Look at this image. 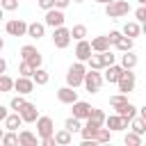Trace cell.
Instances as JSON below:
<instances>
[{
  "label": "cell",
  "mask_w": 146,
  "mask_h": 146,
  "mask_svg": "<svg viewBox=\"0 0 146 146\" xmlns=\"http://www.w3.org/2000/svg\"><path fill=\"white\" fill-rule=\"evenodd\" d=\"M84 75H87V66H84V62H75V64H71L68 71H66V84H71V87H80V84H84Z\"/></svg>",
  "instance_id": "6da1fadb"
},
{
  "label": "cell",
  "mask_w": 146,
  "mask_h": 146,
  "mask_svg": "<svg viewBox=\"0 0 146 146\" xmlns=\"http://www.w3.org/2000/svg\"><path fill=\"white\" fill-rule=\"evenodd\" d=\"M105 14H107V18H123L130 14V2L128 0H114V2L105 5Z\"/></svg>",
  "instance_id": "7a4b0ae2"
},
{
  "label": "cell",
  "mask_w": 146,
  "mask_h": 146,
  "mask_svg": "<svg viewBox=\"0 0 146 146\" xmlns=\"http://www.w3.org/2000/svg\"><path fill=\"white\" fill-rule=\"evenodd\" d=\"M103 82H105V75H100L96 68H89L87 71V75H84V89L89 94H98L100 87H103Z\"/></svg>",
  "instance_id": "3957f363"
},
{
  "label": "cell",
  "mask_w": 146,
  "mask_h": 146,
  "mask_svg": "<svg viewBox=\"0 0 146 146\" xmlns=\"http://www.w3.org/2000/svg\"><path fill=\"white\" fill-rule=\"evenodd\" d=\"M27 27H30V23H25L23 18H11L5 23V32L9 36H27Z\"/></svg>",
  "instance_id": "277c9868"
},
{
  "label": "cell",
  "mask_w": 146,
  "mask_h": 146,
  "mask_svg": "<svg viewBox=\"0 0 146 146\" xmlns=\"http://www.w3.org/2000/svg\"><path fill=\"white\" fill-rule=\"evenodd\" d=\"M71 39H73V34H71V30L68 27H55L52 30V43H55V48H59V50H64V48H68V43H71Z\"/></svg>",
  "instance_id": "5b68a950"
},
{
  "label": "cell",
  "mask_w": 146,
  "mask_h": 146,
  "mask_svg": "<svg viewBox=\"0 0 146 146\" xmlns=\"http://www.w3.org/2000/svg\"><path fill=\"white\" fill-rule=\"evenodd\" d=\"M64 21H66V16H64V9H57V7H52V9H48L46 11V18H43V23L48 25V27H62L64 25Z\"/></svg>",
  "instance_id": "8992f818"
},
{
  "label": "cell",
  "mask_w": 146,
  "mask_h": 146,
  "mask_svg": "<svg viewBox=\"0 0 146 146\" xmlns=\"http://www.w3.org/2000/svg\"><path fill=\"white\" fill-rule=\"evenodd\" d=\"M119 91H123V94H130L132 89H135V84H137V78H135V73H132V68H125L123 73H121V78H119Z\"/></svg>",
  "instance_id": "52a82bcc"
},
{
  "label": "cell",
  "mask_w": 146,
  "mask_h": 146,
  "mask_svg": "<svg viewBox=\"0 0 146 146\" xmlns=\"http://www.w3.org/2000/svg\"><path fill=\"white\" fill-rule=\"evenodd\" d=\"M36 135H39L41 139L55 135V123H52L50 116H39V119H36Z\"/></svg>",
  "instance_id": "ba28073f"
},
{
  "label": "cell",
  "mask_w": 146,
  "mask_h": 146,
  "mask_svg": "<svg viewBox=\"0 0 146 146\" xmlns=\"http://www.w3.org/2000/svg\"><path fill=\"white\" fill-rule=\"evenodd\" d=\"M21 57H23V59H27L34 68H39V66H41V62H43L41 52H39L34 46H23V48H21Z\"/></svg>",
  "instance_id": "9c48e42d"
},
{
  "label": "cell",
  "mask_w": 146,
  "mask_h": 146,
  "mask_svg": "<svg viewBox=\"0 0 146 146\" xmlns=\"http://www.w3.org/2000/svg\"><path fill=\"white\" fill-rule=\"evenodd\" d=\"M57 100L64 103V105H73V103H78V91H75V87H71V84L59 87V89H57Z\"/></svg>",
  "instance_id": "30bf717a"
},
{
  "label": "cell",
  "mask_w": 146,
  "mask_h": 146,
  "mask_svg": "<svg viewBox=\"0 0 146 146\" xmlns=\"http://www.w3.org/2000/svg\"><path fill=\"white\" fill-rule=\"evenodd\" d=\"M34 84H36V82H34V78H30V75H18V78H16V87H14V89H16L18 94L27 96V94H32V91H34Z\"/></svg>",
  "instance_id": "8fae6325"
},
{
  "label": "cell",
  "mask_w": 146,
  "mask_h": 146,
  "mask_svg": "<svg viewBox=\"0 0 146 146\" xmlns=\"http://www.w3.org/2000/svg\"><path fill=\"white\" fill-rule=\"evenodd\" d=\"M128 123H130V121H128V119H123V116H121V114H116V112H114V114H110V116H107V121H105V125H107L112 132L125 130V128H128Z\"/></svg>",
  "instance_id": "7c38bea8"
},
{
  "label": "cell",
  "mask_w": 146,
  "mask_h": 146,
  "mask_svg": "<svg viewBox=\"0 0 146 146\" xmlns=\"http://www.w3.org/2000/svg\"><path fill=\"white\" fill-rule=\"evenodd\" d=\"M91 52H94L91 41L80 39V41H78V46H75V57H78V62H87V59L91 57Z\"/></svg>",
  "instance_id": "4fadbf2b"
},
{
  "label": "cell",
  "mask_w": 146,
  "mask_h": 146,
  "mask_svg": "<svg viewBox=\"0 0 146 146\" xmlns=\"http://www.w3.org/2000/svg\"><path fill=\"white\" fill-rule=\"evenodd\" d=\"M103 71H105V73H103V75H105V82L114 84V82H119V78H121V73H123L125 68H123L121 64H112V66H105Z\"/></svg>",
  "instance_id": "5bb4252c"
},
{
  "label": "cell",
  "mask_w": 146,
  "mask_h": 146,
  "mask_svg": "<svg viewBox=\"0 0 146 146\" xmlns=\"http://www.w3.org/2000/svg\"><path fill=\"white\" fill-rule=\"evenodd\" d=\"M73 107V116H78V119H89L91 116V112H94V107L89 105V103H84V100H78V103H73L71 105Z\"/></svg>",
  "instance_id": "9a60e30c"
},
{
  "label": "cell",
  "mask_w": 146,
  "mask_h": 146,
  "mask_svg": "<svg viewBox=\"0 0 146 146\" xmlns=\"http://www.w3.org/2000/svg\"><path fill=\"white\" fill-rule=\"evenodd\" d=\"M21 116H23L25 123H36V119H39V110H36V105H34V103H25L23 110H21Z\"/></svg>",
  "instance_id": "2e32d148"
},
{
  "label": "cell",
  "mask_w": 146,
  "mask_h": 146,
  "mask_svg": "<svg viewBox=\"0 0 146 146\" xmlns=\"http://www.w3.org/2000/svg\"><path fill=\"white\" fill-rule=\"evenodd\" d=\"M91 48H94V52H105V50L112 48V41H110L107 34H103V36H94V39H91Z\"/></svg>",
  "instance_id": "e0dca14e"
},
{
  "label": "cell",
  "mask_w": 146,
  "mask_h": 146,
  "mask_svg": "<svg viewBox=\"0 0 146 146\" xmlns=\"http://www.w3.org/2000/svg\"><path fill=\"white\" fill-rule=\"evenodd\" d=\"M116 110V114H121L123 119H128V121H132L135 116H137V107L128 100V103H123V105H119V107H114Z\"/></svg>",
  "instance_id": "ac0fdd59"
},
{
  "label": "cell",
  "mask_w": 146,
  "mask_h": 146,
  "mask_svg": "<svg viewBox=\"0 0 146 146\" xmlns=\"http://www.w3.org/2000/svg\"><path fill=\"white\" fill-rule=\"evenodd\" d=\"M2 123H5V128H7V130H18V128H21V123H25V121H23L21 112H14V114H9Z\"/></svg>",
  "instance_id": "d6986e66"
},
{
  "label": "cell",
  "mask_w": 146,
  "mask_h": 146,
  "mask_svg": "<svg viewBox=\"0 0 146 146\" xmlns=\"http://www.w3.org/2000/svg\"><path fill=\"white\" fill-rule=\"evenodd\" d=\"M18 137H21V146H36L39 144V135H32L30 130H21L18 132Z\"/></svg>",
  "instance_id": "ffe728a7"
},
{
  "label": "cell",
  "mask_w": 146,
  "mask_h": 146,
  "mask_svg": "<svg viewBox=\"0 0 146 146\" xmlns=\"http://www.w3.org/2000/svg\"><path fill=\"white\" fill-rule=\"evenodd\" d=\"M46 34V23H30V27H27V36L30 39H41Z\"/></svg>",
  "instance_id": "44dd1931"
},
{
  "label": "cell",
  "mask_w": 146,
  "mask_h": 146,
  "mask_svg": "<svg viewBox=\"0 0 146 146\" xmlns=\"http://www.w3.org/2000/svg\"><path fill=\"white\" fill-rule=\"evenodd\" d=\"M0 144H2V146H21V137L16 135V130H7V132L0 137Z\"/></svg>",
  "instance_id": "7402d4cb"
},
{
  "label": "cell",
  "mask_w": 146,
  "mask_h": 146,
  "mask_svg": "<svg viewBox=\"0 0 146 146\" xmlns=\"http://www.w3.org/2000/svg\"><path fill=\"white\" fill-rule=\"evenodd\" d=\"M121 32H123L125 36H132V39H135V36H139V34H141V25H139L137 21H130V23H125V25H123V30H121Z\"/></svg>",
  "instance_id": "603a6c76"
},
{
  "label": "cell",
  "mask_w": 146,
  "mask_h": 146,
  "mask_svg": "<svg viewBox=\"0 0 146 146\" xmlns=\"http://www.w3.org/2000/svg\"><path fill=\"white\" fill-rule=\"evenodd\" d=\"M121 66H123V68H135V66H137V55H135L132 50H125V52L121 55Z\"/></svg>",
  "instance_id": "cb8c5ba5"
},
{
  "label": "cell",
  "mask_w": 146,
  "mask_h": 146,
  "mask_svg": "<svg viewBox=\"0 0 146 146\" xmlns=\"http://www.w3.org/2000/svg\"><path fill=\"white\" fill-rule=\"evenodd\" d=\"M55 139H57L59 146H68V144L73 141V132L66 130V128H64V130H57V132H55Z\"/></svg>",
  "instance_id": "d4e9b609"
},
{
  "label": "cell",
  "mask_w": 146,
  "mask_h": 146,
  "mask_svg": "<svg viewBox=\"0 0 146 146\" xmlns=\"http://www.w3.org/2000/svg\"><path fill=\"white\" fill-rule=\"evenodd\" d=\"M132 46H135V39L123 34V36L116 41V46H114V48H116V50H121V52H125V50H132Z\"/></svg>",
  "instance_id": "484cf974"
},
{
  "label": "cell",
  "mask_w": 146,
  "mask_h": 146,
  "mask_svg": "<svg viewBox=\"0 0 146 146\" xmlns=\"http://www.w3.org/2000/svg\"><path fill=\"white\" fill-rule=\"evenodd\" d=\"M32 78H34V82H36L39 87H43V84H48V80H50V75H48V71H46V68H41V66H39L36 71H34V75H32Z\"/></svg>",
  "instance_id": "4316f807"
},
{
  "label": "cell",
  "mask_w": 146,
  "mask_h": 146,
  "mask_svg": "<svg viewBox=\"0 0 146 146\" xmlns=\"http://www.w3.org/2000/svg\"><path fill=\"white\" fill-rule=\"evenodd\" d=\"M80 121H82V119H78V116H68L66 123H64V128L71 130V132H82V123H80Z\"/></svg>",
  "instance_id": "83f0119b"
},
{
  "label": "cell",
  "mask_w": 146,
  "mask_h": 146,
  "mask_svg": "<svg viewBox=\"0 0 146 146\" xmlns=\"http://www.w3.org/2000/svg\"><path fill=\"white\" fill-rule=\"evenodd\" d=\"M123 141H125V146H139L144 139H141V135L139 132H135V130H130V132H125V137H123Z\"/></svg>",
  "instance_id": "f1b7e54d"
},
{
  "label": "cell",
  "mask_w": 146,
  "mask_h": 146,
  "mask_svg": "<svg viewBox=\"0 0 146 146\" xmlns=\"http://www.w3.org/2000/svg\"><path fill=\"white\" fill-rule=\"evenodd\" d=\"M14 87H16V80H11L7 73H2V75H0V91L7 94V91H11Z\"/></svg>",
  "instance_id": "f546056e"
},
{
  "label": "cell",
  "mask_w": 146,
  "mask_h": 146,
  "mask_svg": "<svg viewBox=\"0 0 146 146\" xmlns=\"http://www.w3.org/2000/svg\"><path fill=\"white\" fill-rule=\"evenodd\" d=\"M87 64H89V68H96V71H100V68H105V64H103V55H100V52H96V55H91V57L87 59Z\"/></svg>",
  "instance_id": "4dcf8cb0"
},
{
  "label": "cell",
  "mask_w": 146,
  "mask_h": 146,
  "mask_svg": "<svg viewBox=\"0 0 146 146\" xmlns=\"http://www.w3.org/2000/svg\"><path fill=\"white\" fill-rule=\"evenodd\" d=\"M25 103H27V100L23 98V94H18V96H14V98L9 100V110H14V112H21Z\"/></svg>",
  "instance_id": "1f68e13d"
},
{
  "label": "cell",
  "mask_w": 146,
  "mask_h": 146,
  "mask_svg": "<svg viewBox=\"0 0 146 146\" xmlns=\"http://www.w3.org/2000/svg\"><path fill=\"white\" fill-rule=\"evenodd\" d=\"M71 34H73L75 41L84 39V36H87V25H82V23H80V25H73V27H71Z\"/></svg>",
  "instance_id": "d6a6232c"
},
{
  "label": "cell",
  "mask_w": 146,
  "mask_h": 146,
  "mask_svg": "<svg viewBox=\"0 0 146 146\" xmlns=\"http://www.w3.org/2000/svg\"><path fill=\"white\" fill-rule=\"evenodd\" d=\"M34 71H36V68H34L27 59H23V62L18 64V73H21V75H30V78H32V75H34Z\"/></svg>",
  "instance_id": "836d02e7"
},
{
  "label": "cell",
  "mask_w": 146,
  "mask_h": 146,
  "mask_svg": "<svg viewBox=\"0 0 146 146\" xmlns=\"http://www.w3.org/2000/svg\"><path fill=\"white\" fill-rule=\"evenodd\" d=\"M123 103H128V94L119 91V94L110 96V105H112V107H119V105H123Z\"/></svg>",
  "instance_id": "e575fe53"
},
{
  "label": "cell",
  "mask_w": 146,
  "mask_h": 146,
  "mask_svg": "<svg viewBox=\"0 0 146 146\" xmlns=\"http://www.w3.org/2000/svg\"><path fill=\"white\" fill-rule=\"evenodd\" d=\"M110 139H112V130H110L107 125H105V128H100V130H98V135H96V141H98V144H107Z\"/></svg>",
  "instance_id": "d590c367"
},
{
  "label": "cell",
  "mask_w": 146,
  "mask_h": 146,
  "mask_svg": "<svg viewBox=\"0 0 146 146\" xmlns=\"http://www.w3.org/2000/svg\"><path fill=\"white\" fill-rule=\"evenodd\" d=\"M130 125H132V130H135V132H139V135H144V132H146V121H144L141 116H135V119L130 121Z\"/></svg>",
  "instance_id": "8d00e7d4"
},
{
  "label": "cell",
  "mask_w": 146,
  "mask_h": 146,
  "mask_svg": "<svg viewBox=\"0 0 146 146\" xmlns=\"http://www.w3.org/2000/svg\"><path fill=\"white\" fill-rule=\"evenodd\" d=\"M89 119H94L96 123H100V125H105V121H107V116H105V112L103 110H98V107H94V112H91V116Z\"/></svg>",
  "instance_id": "74e56055"
},
{
  "label": "cell",
  "mask_w": 146,
  "mask_h": 146,
  "mask_svg": "<svg viewBox=\"0 0 146 146\" xmlns=\"http://www.w3.org/2000/svg\"><path fill=\"white\" fill-rule=\"evenodd\" d=\"M100 55H103V64H105V66L116 64V55H114L112 50H105V52H100Z\"/></svg>",
  "instance_id": "f35d334b"
},
{
  "label": "cell",
  "mask_w": 146,
  "mask_h": 146,
  "mask_svg": "<svg viewBox=\"0 0 146 146\" xmlns=\"http://www.w3.org/2000/svg\"><path fill=\"white\" fill-rule=\"evenodd\" d=\"M0 5H2L5 11H14V9H18V0H0Z\"/></svg>",
  "instance_id": "ab89813d"
},
{
  "label": "cell",
  "mask_w": 146,
  "mask_h": 146,
  "mask_svg": "<svg viewBox=\"0 0 146 146\" xmlns=\"http://www.w3.org/2000/svg\"><path fill=\"white\" fill-rule=\"evenodd\" d=\"M135 18L141 21V23H146V5H139V7L135 9Z\"/></svg>",
  "instance_id": "60d3db41"
},
{
  "label": "cell",
  "mask_w": 146,
  "mask_h": 146,
  "mask_svg": "<svg viewBox=\"0 0 146 146\" xmlns=\"http://www.w3.org/2000/svg\"><path fill=\"white\" fill-rule=\"evenodd\" d=\"M36 5H39L43 11H48V9H52V7H55V0H36Z\"/></svg>",
  "instance_id": "b9f144b4"
},
{
  "label": "cell",
  "mask_w": 146,
  "mask_h": 146,
  "mask_svg": "<svg viewBox=\"0 0 146 146\" xmlns=\"http://www.w3.org/2000/svg\"><path fill=\"white\" fill-rule=\"evenodd\" d=\"M107 36H110V41H112V46H116V41H119V39L123 36V32H119V30H114V32H110Z\"/></svg>",
  "instance_id": "7bdbcfd3"
},
{
  "label": "cell",
  "mask_w": 146,
  "mask_h": 146,
  "mask_svg": "<svg viewBox=\"0 0 146 146\" xmlns=\"http://www.w3.org/2000/svg\"><path fill=\"white\" fill-rule=\"evenodd\" d=\"M41 144H43V146H59V144H57V139H55V135H52V137L41 139Z\"/></svg>",
  "instance_id": "ee69618b"
},
{
  "label": "cell",
  "mask_w": 146,
  "mask_h": 146,
  "mask_svg": "<svg viewBox=\"0 0 146 146\" xmlns=\"http://www.w3.org/2000/svg\"><path fill=\"white\" fill-rule=\"evenodd\" d=\"M68 5H71V0H55V7L57 9H66Z\"/></svg>",
  "instance_id": "f6af8a7d"
},
{
  "label": "cell",
  "mask_w": 146,
  "mask_h": 146,
  "mask_svg": "<svg viewBox=\"0 0 146 146\" xmlns=\"http://www.w3.org/2000/svg\"><path fill=\"white\" fill-rule=\"evenodd\" d=\"M7 116H9V110H7L5 105H0V121H5Z\"/></svg>",
  "instance_id": "bcb514c9"
},
{
  "label": "cell",
  "mask_w": 146,
  "mask_h": 146,
  "mask_svg": "<svg viewBox=\"0 0 146 146\" xmlns=\"http://www.w3.org/2000/svg\"><path fill=\"white\" fill-rule=\"evenodd\" d=\"M7 71V59H0V73Z\"/></svg>",
  "instance_id": "7dc6e473"
},
{
  "label": "cell",
  "mask_w": 146,
  "mask_h": 146,
  "mask_svg": "<svg viewBox=\"0 0 146 146\" xmlns=\"http://www.w3.org/2000/svg\"><path fill=\"white\" fill-rule=\"evenodd\" d=\"M139 116H141V119H144V121H146V105H144V107H141V110H139Z\"/></svg>",
  "instance_id": "c3c4849f"
},
{
  "label": "cell",
  "mask_w": 146,
  "mask_h": 146,
  "mask_svg": "<svg viewBox=\"0 0 146 146\" xmlns=\"http://www.w3.org/2000/svg\"><path fill=\"white\" fill-rule=\"evenodd\" d=\"M94 2H100V5H110V2H114V0H94Z\"/></svg>",
  "instance_id": "681fc988"
},
{
  "label": "cell",
  "mask_w": 146,
  "mask_h": 146,
  "mask_svg": "<svg viewBox=\"0 0 146 146\" xmlns=\"http://www.w3.org/2000/svg\"><path fill=\"white\" fill-rule=\"evenodd\" d=\"M141 32H144V34H146V23H141Z\"/></svg>",
  "instance_id": "f907efd6"
},
{
  "label": "cell",
  "mask_w": 146,
  "mask_h": 146,
  "mask_svg": "<svg viewBox=\"0 0 146 146\" xmlns=\"http://www.w3.org/2000/svg\"><path fill=\"white\" fill-rule=\"evenodd\" d=\"M137 2H139V5H146V0H137Z\"/></svg>",
  "instance_id": "816d5d0a"
},
{
  "label": "cell",
  "mask_w": 146,
  "mask_h": 146,
  "mask_svg": "<svg viewBox=\"0 0 146 146\" xmlns=\"http://www.w3.org/2000/svg\"><path fill=\"white\" fill-rule=\"evenodd\" d=\"M73 2H84V0H73Z\"/></svg>",
  "instance_id": "f5cc1de1"
}]
</instances>
